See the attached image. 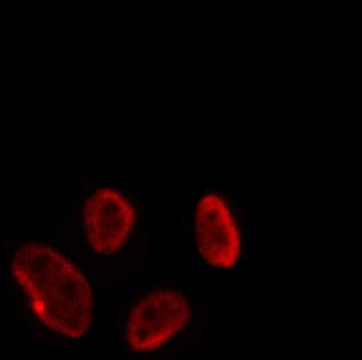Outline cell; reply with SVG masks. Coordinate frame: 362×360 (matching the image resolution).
Instances as JSON below:
<instances>
[{
    "label": "cell",
    "mask_w": 362,
    "mask_h": 360,
    "mask_svg": "<svg viewBox=\"0 0 362 360\" xmlns=\"http://www.w3.org/2000/svg\"><path fill=\"white\" fill-rule=\"evenodd\" d=\"M145 211L136 190L114 177L95 178L80 197L78 231L85 252L102 265H116L144 236Z\"/></svg>",
    "instance_id": "obj_4"
},
{
    "label": "cell",
    "mask_w": 362,
    "mask_h": 360,
    "mask_svg": "<svg viewBox=\"0 0 362 360\" xmlns=\"http://www.w3.org/2000/svg\"><path fill=\"white\" fill-rule=\"evenodd\" d=\"M0 260L3 289L29 339L46 347L95 341L102 286L93 269L44 235H8Z\"/></svg>",
    "instance_id": "obj_1"
},
{
    "label": "cell",
    "mask_w": 362,
    "mask_h": 360,
    "mask_svg": "<svg viewBox=\"0 0 362 360\" xmlns=\"http://www.w3.org/2000/svg\"><path fill=\"white\" fill-rule=\"evenodd\" d=\"M208 307L172 279L139 281L124 290L116 325L126 360H182L202 347Z\"/></svg>",
    "instance_id": "obj_2"
},
{
    "label": "cell",
    "mask_w": 362,
    "mask_h": 360,
    "mask_svg": "<svg viewBox=\"0 0 362 360\" xmlns=\"http://www.w3.org/2000/svg\"><path fill=\"white\" fill-rule=\"evenodd\" d=\"M186 252L206 271H238L252 264L257 248L254 216L238 196L218 182H206L179 201Z\"/></svg>",
    "instance_id": "obj_3"
}]
</instances>
